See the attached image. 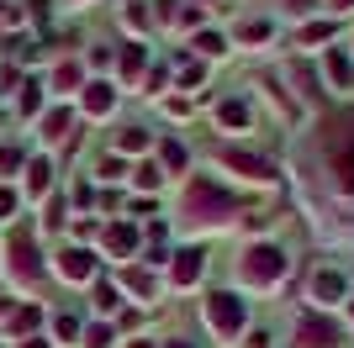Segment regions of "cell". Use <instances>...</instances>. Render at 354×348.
I'll return each mask as SVG.
<instances>
[{
	"mask_svg": "<svg viewBox=\"0 0 354 348\" xmlns=\"http://www.w3.org/2000/svg\"><path fill=\"white\" fill-rule=\"evenodd\" d=\"M222 164H227V169H238V174H249V180H259V185H270V180H275V164L259 159V153H238V148H227V153H222Z\"/></svg>",
	"mask_w": 354,
	"mask_h": 348,
	"instance_id": "8992f818",
	"label": "cell"
},
{
	"mask_svg": "<svg viewBox=\"0 0 354 348\" xmlns=\"http://www.w3.org/2000/svg\"><path fill=\"white\" fill-rule=\"evenodd\" d=\"M133 348H153V343H148V338H138V343H133Z\"/></svg>",
	"mask_w": 354,
	"mask_h": 348,
	"instance_id": "74e56055",
	"label": "cell"
},
{
	"mask_svg": "<svg viewBox=\"0 0 354 348\" xmlns=\"http://www.w3.org/2000/svg\"><path fill=\"white\" fill-rule=\"evenodd\" d=\"M312 301H317V306H339L344 301V275L317 269V275H312Z\"/></svg>",
	"mask_w": 354,
	"mask_h": 348,
	"instance_id": "9c48e42d",
	"label": "cell"
},
{
	"mask_svg": "<svg viewBox=\"0 0 354 348\" xmlns=\"http://www.w3.org/2000/svg\"><path fill=\"white\" fill-rule=\"evenodd\" d=\"M95 306H101V311H111V306H117V290L101 285V290H95Z\"/></svg>",
	"mask_w": 354,
	"mask_h": 348,
	"instance_id": "4dcf8cb0",
	"label": "cell"
},
{
	"mask_svg": "<svg viewBox=\"0 0 354 348\" xmlns=\"http://www.w3.org/2000/svg\"><path fill=\"white\" fill-rule=\"evenodd\" d=\"M117 174H122V159H117V153H106V159H101V180H117Z\"/></svg>",
	"mask_w": 354,
	"mask_h": 348,
	"instance_id": "f546056e",
	"label": "cell"
},
{
	"mask_svg": "<svg viewBox=\"0 0 354 348\" xmlns=\"http://www.w3.org/2000/svg\"><path fill=\"white\" fill-rule=\"evenodd\" d=\"M148 148V132L143 127H122L117 132V153H143Z\"/></svg>",
	"mask_w": 354,
	"mask_h": 348,
	"instance_id": "2e32d148",
	"label": "cell"
},
{
	"mask_svg": "<svg viewBox=\"0 0 354 348\" xmlns=\"http://www.w3.org/2000/svg\"><path fill=\"white\" fill-rule=\"evenodd\" d=\"M48 174H53V169H48V159H32L27 164V195H43V190H48Z\"/></svg>",
	"mask_w": 354,
	"mask_h": 348,
	"instance_id": "e0dca14e",
	"label": "cell"
},
{
	"mask_svg": "<svg viewBox=\"0 0 354 348\" xmlns=\"http://www.w3.org/2000/svg\"><path fill=\"white\" fill-rule=\"evenodd\" d=\"M11 269H16V275H37V248H32V238H27V232H21V227H16V238H11Z\"/></svg>",
	"mask_w": 354,
	"mask_h": 348,
	"instance_id": "30bf717a",
	"label": "cell"
},
{
	"mask_svg": "<svg viewBox=\"0 0 354 348\" xmlns=\"http://www.w3.org/2000/svg\"><path fill=\"white\" fill-rule=\"evenodd\" d=\"M106 248H111L117 259H127V253L138 248V232L127 227V222H117V227H106Z\"/></svg>",
	"mask_w": 354,
	"mask_h": 348,
	"instance_id": "4fadbf2b",
	"label": "cell"
},
{
	"mask_svg": "<svg viewBox=\"0 0 354 348\" xmlns=\"http://www.w3.org/2000/svg\"><path fill=\"white\" fill-rule=\"evenodd\" d=\"M16 348H48V343H43V338H21Z\"/></svg>",
	"mask_w": 354,
	"mask_h": 348,
	"instance_id": "d590c367",
	"label": "cell"
},
{
	"mask_svg": "<svg viewBox=\"0 0 354 348\" xmlns=\"http://www.w3.org/2000/svg\"><path fill=\"white\" fill-rule=\"evenodd\" d=\"M16 211V190H0V217H11Z\"/></svg>",
	"mask_w": 354,
	"mask_h": 348,
	"instance_id": "836d02e7",
	"label": "cell"
},
{
	"mask_svg": "<svg viewBox=\"0 0 354 348\" xmlns=\"http://www.w3.org/2000/svg\"><path fill=\"white\" fill-rule=\"evenodd\" d=\"M127 27H133V32L148 27V11H143V6H133V11H127Z\"/></svg>",
	"mask_w": 354,
	"mask_h": 348,
	"instance_id": "1f68e13d",
	"label": "cell"
},
{
	"mask_svg": "<svg viewBox=\"0 0 354 348\" xmlns=\"http://www.w3.org/2000/svg\"><path fill=\"white\" fill-rule=\"evenodd\" d=\"M59 275L80 285V280H90V275H95V259H90L85 248H64V253H59Z\"/></svg>",
	"mask_w": 354,
	"mask_h": 348,
	"instance_id": "ba28073f",
	"label": "cell"
},
{
	"mask_svg": "<svg viewBox=\"0 0 354 348\" xmlns=\"http://www.w3.org/2000/svg\"><path fill=\"white\" fill-rule=\"evenodd\" d=\"M349 311H354V306H349Z\"/></svg>",
	"mask_w": 354,
	"mask_h": 348,
	"instance_id": "ab89813d",
	"label": "cell"
},
{
	"mask_svg": "<svg viewBox=\"0 0 354 348\" xmlns=\"http://www.w3.org/2000/svg\"><path fill=\"white\" fill-rule=\"evenodd\" d=\"M201 275H207V253H201V248H180V253H175V269H169V280H175L180 290H191Z\"/></svg>",
	"mask_w": 354,
	"mask_h": 348,
	"instance_id": "5b68a950",
	"label": "cell"
},
{
	"mask_svg": "<svg viewBox=\"0 0 354 348\" xmlns=\"http://www.w3.org/2000/svg\"><path fill=\"white\" fill-rule=\"evenodd\" d=\"M243 322H249V306L238 301L233 290L207 296V327H212L217 338H238V333H243Z\"/></svg>",
	"mask_w": 354,
	"mask_h": 348,
	"instance_id": "277c9868",
	"label": "cell"
},
{
	"mask_svg": "<svg viewBox=\"0 0 354 348\" xmlns=\"http://www.w3.org/2000/svg\"><path fill=\"white\" fill-rule=\"evenodd\" d=\"M286 269H291V259H286V248L281 243H254L243 259H238V280L249 290H270V285H281Z\"/></svg>",
	"mask_w": 354,
	"mask_h": 348,
	"instance_id": "6da1fadb",
	"label": "cell"
},
{
	"mask_svg": "<svg viewBox=\"0 0 354 348\" xmlns=\"http://www.w3.org/2000/svg\"><path fill=\"white\" fill-rule=\"evenodd\" d=\"M37 322H43V311H37V306H21V311L11 317V333H16V338H27Z\"/></svg>",
	"mask_w": 354,
	"mask_h": 348,
	"instance_id": "d6986e66",
	"label": "cell"
},
{
	"mask_svg": "<svg viewBox=\"0 0 354 348\" xmlns=\"http://www.w3.org/2000/svg\"><path fill=\"white\" fill-rule=\"evenodd\" d=\"M323 159H328V169H333V180H339L344 190H354V116H339V122L323 132Z\"/></svg>",
	"mask_w": 354,
	"mask_h": 348,
	"instance_id": "3957f363",
	"label": "cell"
},
{
	"mask_svg": "<svg viewBox=\"0 0 354 348\" xmlns=\"http://www.w3.org/2000/svg\"><path fill=\"white\" fill-rule=\"evenodd\" d=\"M333 343H339V327H328L323 317L296 322V348H333Z\"/></svg>",
	"mask_w": 354,
	"mask_h": 348,
	"instance_id": "52a82bcc",
	"label": "cell"
},
{
	"mask_svg": "<svg viewBox=\"0 0 354 348\" xmlns=\"http://www.w3.org/2000/svg\"><path fill=\"white\" fill-rule=\"evenodd\" d=\"M111 106H117V90L106 85V79L85 85V116H111Z\"/></svg>",
	"mask_w": 354,
	"mask_h": 348,
	"instance_id": "8fae6325",
	"label": "cell"
},
{
	"mask_svg": "<svg viewBox=\"0 0 354 348\" xmlns=\"http://www.w3.org/2000/svg\"><path fill=\"white\" fill-rule=\"evenodd\" d=\"M127 290H133V296H143V301H153V296H159V285H153V275H148V269H133V275H127Z\"/></svg>",
	"mask_w": 354,
	"mask_h": 348,
	"instance_id": "ac0fdd59",
	"label": "cell"
},
{
	"mask_svg": "<svg viewBox=\"0 0 354 348\" xmlns=\"http://www.w3.org/2000/svg\"><path fill=\"white\" fill-rule=\"evenodd\" d=\"M53 333H59L64 343H74V338H80V322H74V317H59V322H53Z\"/></svg>",
	"mask_w": 354,
	"mask_h": 348,
	"instance_id": "4316f807",
	"label": "cell"
},
{
	"mask_svg": "<svg viewBox=\"0 0 354 348\" xmlns=\"http://www.w3.org/2000/svg\"><path fill=\"white\" fill-rule=\"evenodd\" d=\"M169 348H196V343H169Z\"/></svg>",
	"mask_w": 354,
	"mask_h": 348,
	"instance_id": "f35d334b",
	"label": "cell"
},
{
	"mask_svg": "<svg viewBox=\"0 0 354 348\" xmlns=\"http://www.w3.org/2000/svg\"><path fill=\"white\" fill-rule=\"evenodd\" d=\"M217 122L227 132H243V127H249V106H243V101H222L217 106Z\"/></svg>",
	"mask_w": 354,
	"mask_h": 348,
	"instance_id": "5bb4252c",
	"label": "cell"
},
{
	"mask_svg": "<svg viewBox=\"0 0 354 348\" xmlns=\"http://www.w3.org/2000/svg\"><path fill=\"white\" fill-rule=\"evenodd\" d=\"M16 169H21V148L0 143V174H16Z\"/></svg>",
	"mask_w": 354,
	"mask_h": 348,
	"instance_id": "d4e9b609",
	"label": "cell"
},
{
	"mask_svg": "<svg viewBox=\"0 0 354 348\" xmlns=\"http://www.w3.org/2000/svg\"><path fill=\"white\" fill-rule=\"evenodd\" d=\"M69 127H74V116L64 111V106L43 116V137H48V143H64V137H69Z\"/></svg>",
	"mask_w": 354,
	"mask_h": 348,
	"instance_id": "9a60e30c",
	"label": "cell"
},
{
	"mask_svg": "<svg viewBox=\"0 0 354 348\" xmlns=\"http://www.w3.org/2000/svg\"><path fill=\"white\" fill-rule=\"evenodd\" d=\"M143 69V48H127V53H122V74H138Z\"/></svg>",
	"mask_w": 354,
	"mask_h": 348,
	"instance_id": "83f0119b",
	"label": "cell"
},
{
	"mask_svg": "<svg viewBox=\"0 0 354 348\" xmlns=\"http://www.w3.org/2000/svg\"><path fill=\"white\" fill-rule=\"evenodd\" d=\"M323 69H328V79H333L339 90L354 85V69H349V58H344L339 48H323Z\"/></svg>",
	"mask_w": 354,
	"mask_h": 348,
	"instance_id": "7c38bea8",
	"label": "cell"
},
{
	"mask_svg": "<svg viewBox=\"0 0 354 348\" xmlns=\"http://www.w3.org/2000/svg\"><path fill=\"white\" fill-rule=\"evenodd\" d=\"M133 180H138V190H159L164 169H159V164H138V174H133Z\"/></svg>",
	"mask_w": 354,
	"mask_h": 348,
	"instance_id": "7402d4cb",
	"label": "cell"
},
{
	"mask_svg": "<svg viewBox=\"0 0 354 348\" xmlns=\"http://www.w3.org/2000/svg\"><path fill=\"white\" fill-rule=\"evenodd\" d=\"M196 53H201V58H222V53H227V43H222L217 32H196Z\"/></svg>",
	"mask_w": 354,
	"mask_h": 348,
	"instance_id": "44dd1931",
	"label": "cell"
},
{
	"mask_svg": "<svg viewBox=\"0 0 354 348\" xmlns=\"http://www.w3.org/2000/svg\"><path fill=\"white\" fill-rule=\"evenodd\" d=\"M333 6H339V11H349V6H354V0H333Z\"/></svg>",
	"mask_w": 354,
	"mask_h": 348,
	"instance_id": "8d00e7d4",
	"label": "cell"
},
{
	"mask_svg": "<svg viewBox=\"0 0 354 348\" xmlns=\"http://www.w3.org/2000/svg\"><path fill=\"white\" fill-rule=\"evenodd\" d=\"M233 211H238L233 195H227V190H217L212 180H201V174H196L191 185H185V217H191V222H201V227H222Z\"/></svg>",
	"mask_w": 354,
	"mask_h": 348,
	"instance_id": "7a4b0ae2",
	"label": "cell"
},
{
	"mask_svg": "<svg viewBox=\"0 0 354 348\" xmlns=\"http://www.w3.org/2000/svg\"><path fill=\"white\" fill-rule=\"evenodd\" d=\"M21 111H27V116L43 111V85H21Z\"/></svg>",
	"mask_w": 354,
	"mask_h": 348,
	"instance_id": "cb8c5ba5",
	"label": "cell"
},
{
	"mask_svg": "<svg viewBox=\"0 0 354 348\" xmlns=\"http://www.w3.org/2000/svg\"><path fill=\"white\" fill-rule=\"evenodd\" d=\"M164 111H169V116H185V111H191V101H185V95H175V101H164Z\"/></svg>",
	"mask_w": 354,
	"mask_h": 348,
	"instance_id": "d6a6232c",
	"label": "cell"
},
{
	"mask_svg": "<svg viewBox=\"0 0 354 348\" xmlns=\"http://www.w3.org/2000/svg\"><path fill=\"white\" fill-rule=\"evenodd\" d=\"M164 164H169V169H180V164H185V148H180V143H164Z\"/></svg>",
	"mask_w": 354,
	"mask_h": 348,
	"instance_id": "f1b7e54d",
	"label": "cell"
},
{
	"mask_svg": "<svg viewBox=\"0 0 354 348\" xmlns=\"http://www.w3.org/2000/svg\"><path fill=\"white\" fill-rule=\"evenodd\" d=\"M80 85V64H59L53 69V90H74Z\"/></svg>",
	"mask_w": 354,
	"mask_h": 348,
	"instance_id": "603a6c76",
	"label": "cell"
},
{
	"mask_svg": "<svg viewBox=\"0 0 354 348\" xmlns=\"http://www.w3.org/2000/svg\"><path fill=\"white\" fill-rule=\"evenodd\" d=\"M270 32H275V27H270V21H243V27H238V43H270Z\"/></svg>",
	"mask_w": 354,
	"mask_h": 348,
	"instance_id": "ffe728a7",
	"label": "cell"
},
{
	"mask_svg": "<svg viewBox=\"0 0 354 348\" xmlns=\"http://www.w3.org/2000/svg\"><path fill=\"white\" fill-rule=\"evenodd\" d=\"M286 11H291V16H307V11H312V0H286Z\"/></svg>",
	"mask_w": 354,
	"mask_h": 348,
	"instance_id": "e575fe53",
	"label": "cell"
},
{
	"mask_svg": "<svg viewBox=\"0 0 354 348\" xmlns=\"http://www.w3.org/2000/svg\"><path fill=\"white\" fill-rule=\"evenodd\" d=\"M106 343H111V327H106V322H95V327L85 333V348H106Z\"/></svg>",
	"mask_w": 354,
	"mask_h": 348,
	"instance_id": "484cf974",
	"label": "cell"
}]
</instances>
